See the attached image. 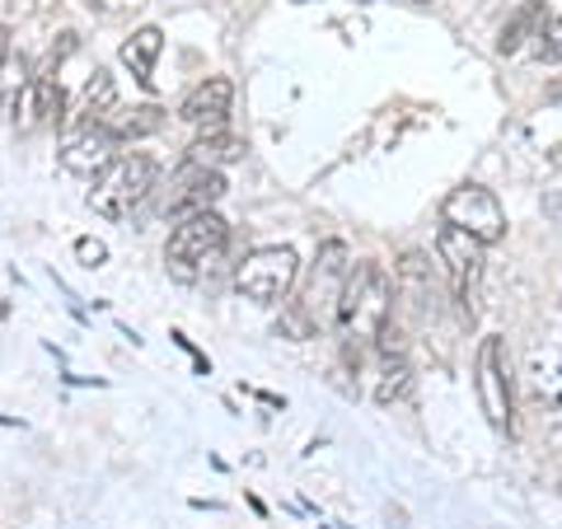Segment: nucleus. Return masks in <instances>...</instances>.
Returning a JSON list of instances; mask_svg holds the SVG:
<instances>
[{"label":"nucleus","instance_id":"1","mask_svg":"<svg viewBox=\"0 0 562 529\" xmlns=\"http://www.w3.org/2000/svg\"><path fill=\"white\" fill-rule=\"evenodd\" d=\"M394 314V277L380 262H351L338 300V328L351 342H375V333L390 324Z\"/></svg>","mask_w":562,"mask_h":529},{"label":"nucleus","instance_id":"2","mask_svg":"<svg viewBox=\"0 0 562 529\" xmlns=\"http://www.w3.org/2000/svg\"><path fill=\"white\" fill-rule=\"evenodd\" d=\"M155 179H160V165H155L150 155H140V150L113 155V160L94 173L90 211L103 221H127L132 211L155 192Z\"/></svg>","mask_w":562,"mask_h":529},{"label":"nucleus","instance_id":"3","mask_svg":"<svg viewBox=\"0 0 562 529\" xmlns=\"http://www.w3.org/2000/svg\"><path fill=\"white\" fill-rule=\"evenodd\" d=\"M231 239V225H225L216 211H192V216L173 221V235L165 244V268L173 281H198L202 268L225 249Z\"/></svg>","mask_w":562,"mask_h":529},{"label":"nucleus","instance_id":"4","mask_svg":"<svg viewBox=\"0 0 562 529\" xmlns=\"http://www.w3.org/2000/svg\"><path fill=\"white\" fill-rule=\"evenodd\" d=\"M351 272V254L342 239H328L319 244V258H314V272H310V286L305 295L295 300V314L310 324V333H324L338 324V300H342V281Z\"/></svg>","mask_w":562,"mask_h":529},{"label":"nucleus","instance_id":"5","mask_svg":"<svg viewBox=\"0 0 562 529\" xmlns=\"http://www.w3.org/2000/svg\"><path fill=\"white\" fill-rule=\"evenodd\" d=\"M473 390H479L483 417L492 421L497 436H512L516 417H512V361H506V342L497 333H487L473 357Z\"/></svg>","mask_w":562,"mask_h":529},{"label":"nucleus","instance_id":"6","mask_svg":"<svg viewBox=\"0 0 562 529\" xmlns=\"http://www.w3.org/2000/svg\"><path fill=\"white\" fill-rule=\"evenodd\" d=\"M295 277H301V258L291 249H281V244H268V249H254L239 262L235 291L244 300H254V305H281L291 295Z\"/></svg>","mask_w":562,"mask_h":529},{"label":"nucleus","instance_id":"7","mask_svg":"<svg viewBox=\"0 0 562 529\" xmlns=\"http://www.w3.org/2000/svg\"><path fill=\"white\" fill-rule=\"evenodd\" d=\"M436 254H441V262H446L450 291H454V300H460L464 319L473 324V319H479V286H483L487 249L473 235L454 230V225H441V235H436Z\"/></svg>","mask_w":562,"mask_h":529},{"label":"nucleus","instance_id":"8","mask_svg":"<svg viewBox=\"0 0 562 529\" xmlns=\"http://www.w3.org/2000/svg\"><path fill=\"white\" fill-rule=\"evenodd\" d=\"M441 216H446V225H454V230L473 235V239L483 244V249H492V244L506 239V211H502V202L492 198L487 188H479V183L454 188L450 198L441 202Z\"/></svg>","mask_w":562,"mask_h":529},{"label":"nucleus","instance_id":"9","mask_svg":"<svg viewBox=\"0 0 562 529\" xmlns=\"http://www.w3.org/2000/svg\"><path fill=\"white\" fill-rule=\"evenodd\" d=\"M117 155V136L109 122H85V127H66L61 132V165L80 179H94V173Z\"/></svg>","mask_w":562,"mask_h":529},{"label":"nucleus","instance_id":"10","mask_svg":"<svg viewBox=\"0 0 562 529\" xmlns=\"http://www.w3.org/2000/svg\"><path fill=\"white\" fill-rule=\"evenodd\" d=\"M225 198V173L221 169H202V165H183L169 183V198H165V216H192V211H211Z\"/></svg>","mask_w":562,"mask_h":529},{"label":"nucleus","instance_id":"11","mask_svg":"<svg viewBox=\"0 0 562 529\" xmlns=\"http://www.w3.org/2000/svg\"><path fill=\"white\" fill-rule=\"evenodd\" d=\"M231 103H235V85L225 76H206L202 85H192L188 99L179 103V117L192 122V127H225L231 117Z\"/></svg>","mask_w":562,"mask_h":529},{"label":"nucleus","instance_id":"12","mask_svg":"<svg viewBox=\"0 0 562 529\" xmlns=\"http://www.w3.org/2000/svg\"><path fill=\"white\" fill-rule=\"evenodd\" d=\"M113 113H117V85H113L109 70L94 66V76L85 80V90H80L76 113L61 117V132H66V127H85V122H109Z\"/></svg>","mask_w":562,"mask_h":529},{"label":"nucleus","instance_id":"13","mask_svg":"<svg viewBox=\"0 0 562 529\" xmlns=\"http://www.w3.org/2000/svg\"><path fill=\"white\" fill-rule=\"evenodd\" d=\"M160 52H165V33L155 29V24H146V29H136L127 43H122V66L132 70V76L146 85H155V61H160Z\"/></svg>","mask_w":562,"mask_h":529},{"label":"nucleus","instance_id":"14","mask_svg":"<svg viewBox=\"0 0 562 529\" xmlns=\"http://www.w3.org/2000/svg\"><path fill=\"white\" fill-rule=\"evenodd\" d=\"M543 24H549V10H543V0H525V5L512 14V20L502 24L497 52H502V57H516V52L525 47V38H539Z\"/></svg>","mask_w":562,"mask_h":529},{"label":"nucleus","instance_id":"15","mask_svg":"<svg viewBox=\"0 0 562 529\" xmlns=\"http://www.w3.org/2000/svg\"><path fill=\"white\" fill-rule=\"evenodd\" d=\"M244 155V140L231 136L225 127H211L202 140H192L188 146V165H202V169H221V165H231Z\"/></svg>","mask_w":562,"mask_h":529},{"label":"nucleus","instance_id":"16","mask_svg":"<svg viewBox=\"0 0 562 529\" xmlns=\"http://www.w3.org/2000/svg\"><path fill=\"white\" fill-rule=\"evenodd\" d=\"M109 127H113V136H117V146H122V140L155 136V132L165 127V109H160V103H140V109H132V113H117Z\"/></svg>","mask_w":562,"mask_h":529},{"label":"nucleus","instance_id":"17","mask_svg":"<svg viewBox=\"0 0 562 529\" xmlns=\"http://www.w3.org/2000/svg\"><path fill=\"white\" fill-rule=\"evenodd\" d=\"M403 398H413V365H408V357L384 365V380L375 384V403H380V408H390V403H403Z\"/></svg>","mask_w":562,"mask_h":529},{"label":"nucleus","instance_id":"18","mask_svg":"<svg viewBox=\"0 0 562 529\" xmlns=\"http://www.w3.org/2000/svg\"><path fill=\"white\" fill-rule=\"evenodd\" d=\"M535 52H539V61H549V66L562 61V14L539 29V47H535Z\"/></svg>","mask_w":562,"mask_h":529},{"label":"nucleus","instance_id":"19","mask_svg":"<svg viewBox=\"0 0 562 529\" xmlns=\"http://www.w3.org/2000/svg\"><path fill=\"white\" fill-rule=\"evenodd\" d=\"M76 258L85 262V268H103V262H109V244L85 235V239H76Z\"/></svg>","mask_w":562,"mask_h":529},{"label":"nucleus","instance_id":"20","mask_svg":"<svg viewBox=\"0 0 562 529\" xmlns=\"http://www.w3.org/2000/svg\"><path fill=\"white\" fill-rule=\"evenodd\" d=\"M5 57H10V29L0 24V70H5Z\"/></svg>","mask_w":562,"mask_h":529},{"label":"nucleus","instance_id":"21","mask_svg":"<svg viewBox=\"0 0 562 529\" xmlns=\"http://www.w3.org/2000/svg\"><path fill=\"white\" fill-rule=\"evenodd\" d=\"M553 103H558V109H562V76L553 80Z\"/></svg>","mask_w":562,"mask_h":529},{"label":"nucleus","instance_id":"22","mask_svg":"<svg viewBox=\"0 0 562 529\" xmlns=\"http://www.w3.org/2000/svg\"><path fill=\"white\" fill-rule=\"evenodd\" d=\"M295 5H310V0H295Z\"/></svg>","mask_w":562,"mask_h":529},{"label":"nucleus","instance_id":"23","mask_svg":"<svg viewBox=\"0 0 562 529\" xmlns=\"http://www.w3.org/2000/svg\"><path fill=\"white\" fill-rule=\"evenodd\" d=\"M417 5H427V0H417Z\"/></svg>","mask_w":562,"mask_h":529}]
</instances>
